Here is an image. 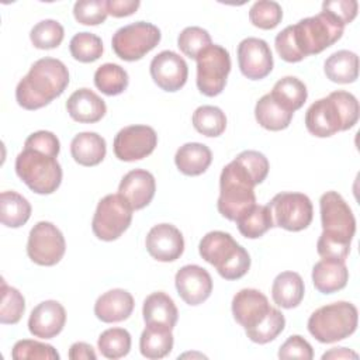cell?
I'll use <instances>...</instances> for the list:
<instances>
[{
  "label": "cell",
  "instance_id": "obj_17",
  "mask_svg": "<svg viewBox=\"0 0 360 360\" xmlns=\"http://www.w3.org/2000/svg\"><path fill=\"white\" fill-rule=\"evenodd\" d=\"M271 309L267 297L256 288H242L232 298L233 318L245 330L257 326Z\"/></svg>",
  "mask_w": 360,
  "mask_h": 360
},
{
  "label": "cell",
  "instance_id": "obj_5",
  "mask_svg": "<svg viewBox=\"0 0 360 360\" xmlns=\"http://www.w3.org/2000/svg\"><path fill=\"white\" fill-rule=\"evenodd\" d=\"M256 181L245 166L233 159L221 172L217 208L222 217L236 221L256 204Z\"/></svg>",
  "mask_w": 360,
  "mask_h": 360
},
{
  "label": "cell",
  "instance_id": "obj_10",
  "mask_svg": "<svg viewBox=\"0 0 360 360\" xmlns=\"http://www.w3.org/2000/svg\"><path fill=\"white\" fill-rule=\"evenodd\" d=\"M160 30L146 21H136L121 27L111 39V46L118 58L127 62L139 60L159 42Z\"/></svg>",
  "mask_w": 360,
  "mask_h": 360
},
{
  "label": "cell",
  "instance_id": "obj_36",
  "mask_svg": "<svg viewBox=\"0 0 360 360\" xmlns=\"http://www.w3.org/2000/svg\"><path fill=\"white\" fill-rule=\"evenodd\" d=\"M194 128L205 136H219L226 128L225 112L215 105H201L193 112Z\"/></svg>",
  "mask_w": 360,
  "mask_h": 360
},
{
  "label": "cell",
  "instance_id": "obj_2",
  "mask_svg": "<svg viewBox=\"0 0 360 360\" xmlns=\"http://www.w3.org/2000/svg\"><path fill=\"white\" fill-rule=\"evenodd\" d=\"M322 233L316 242L321 257L346 260L356 233V219L343 197L336 191H326L319 198Z\"/></svg>",
  "mask_w": 360,
  "mask_h": 360
},
{
  "label": "cell",
  "instance_id": "obj_24",
  "mask_svg": "<svg viewBox=\"0 0 360 360\" xmlns=\"http://www.w3.org/2000/svg\"><path fill=\"white\" fill-rule=\"evenodd\" d=\"M349 270L345 260L322 257L312 267V283L322 294H333L346 287Z\"/></svg>",
  "mask_w": 360,
  "mask_h": 360
},
{
  "label": "cell",
  "instance_id": "obj_26",
  "mask_svg": "<svg viewBox=\"0 0 360 360\" xmlns=\"http://www.w3.org/2000/svg\"><path fill=\"white\" fill-rule=\"evenodd\" d=\"M70 153L76 163L96 166L105 158L107 145L104 138L96 132H80L70 142Z\"/></svg>",
  "mask_w": 360,
  "mask_h": 360
},
{
  "label": "cell",
  "instance_id": "obj_52",
  "mask_svg": "<svg viewBox=\"0 0 360 360\" xmlns=\"http://www.w3.org/2000/svg\"><path fill=\"white\" fill-rule=\"evenodd\" d=\"M357 353L353 352V350H349L346 347H333L328 352H325L322 354V359L326 360V359H357Z\"/></svg>",
  "mask_w": 360,
  "mask_h": 360
},
{
  "label": "cell",
  "instance_id": "obj_45",
  "mask_svg": "<svg viewBox=\"0 0 360 360\" xmlns=\"http://www.w3.org/2000/svg\"><path fill=\"white\" fill-rule=\"evenodd\" d=\"M73 15L83 25L103 24L108 15L105 0H79L73 6Z\"/></svg>",
  "mask_w": 360,
  "mask_h": 360
},
{
  "label": "cell",
  "instance_id": "obj_8",
  "mask_svg": "<svg viewBox=\"0 0 360 360\" xmlns=\"http://www.w3.org/2000/svg\"><path fill=\"white\" fill-rule=\"evenodd\" d=\"M15 173L37 194H52L62 181L56 158L31 148H24L15 158Z\"/></svg>",
  "mask_w": 360,
  "mask_h": 360
},
{
  "label": "cell",
  "instance_id": "obj_30",
  "mask_svg": "<svg viewBox=\"0 0 360 360\" xmlns=\"http://www.w3.org/2000/svg\"><path fill=\"white\" fill-rule=\"evenodd\" d=\"M139 349L146 359L166 357L173 349L172 329L160 325H146L139 339Z\"/></svg>",
  "mask_w": 360,
  "mask_h": 360
},
{
  "label": "cell",
  "instance_id": "obj_21",
  "mask_svg": "<svg viewBox=\"0 0 360 360\" xmlns=\"http://www.w3.org/2000/svg\"><path fill=\"white\" fill-rule=\"evenodd\" d=\"M155 191V177L145 169H134L128 172L118 186V194L129 202L132 210L145 208L152 201Z\"/></svg>",
  "mask_w": 360,
  "mask_h": 360
},
{
  "label": "cell",
  "instance_id": "obj_4",
  "mask_svg": "<svg viewBox=\"0 0 360 360\" xmlns=\"http://www.w3.org/2000/svg\"><path fill=\"white\" fill-rule=\"evenodd\" d=\"M359 111V101L352 93L336 90L309 105L305 112V127L314 136L328 138L353 128Z\"/></svg>",
  "mask_w": 360,
  "mask_h": 360
},
{
  "label": "cell",
  "instance_id": "obj_11",
  "mask_svg": "<svg viewBox=\"0 0 360 360\" xmlns=\"http://www.w3.org/2000/svg\"><path fill=\"white\" fill-rule=\"evenodd\" d=\"M197 87L207 97L222 93L231 72L229 52L221 45H210L197 56Z\"/></svg>",
  "mask_w": 360,
  "mask_h": 360
},
{
  "label": "cell",
  "instance_id": "obj_16",
  "mask_svg": "<svg viewBox=\"0 0 360 360\" xmlns=\"http://www.w3.org/2000/svg\"><path fill=\"white\" fill-rule=\"evenodd\" d=\"M149 70L153 82L165 91L180 90L188 76L186 60L173 51H162L153 56Z\"/></svg>",
  "mask_w": 360,
  "mask_h": 360
},
{
  "label": "cell",
  "instance_id": "obj_43",
  "mask_svg": "<svg viewBox=\"0 0 360 360\" xmlns=\"http://www.w3.org/2000/svg\"><path fill=\"white\" fill-rule=\"evenodd\" d=\"M210 45H212L211 35L201 27H187L177 38V46L190 59H197V56Z\"/></svg>",
  "mask_w": 360,
  "mask_h": 360
},
{
  "label": "cell",
  "instance_id": "obj_34",
  "mask_svg": "<svg viewBox=\"0 0 360 360\" xmlns=\"http://www.w3.org/2000/svg\"><path fill=\"white\" fill-rule=\"evenodd\" d=\"M239 232L249 239L263 236L270 228L274 226L270 208L266 205L255 204L249 211L242 214L236 221Z\"/></svg>",
  "mask_w": 360,
  "mask_h": 360
},
{
  "label": "cell",
  "instance_id": "obj_7",
  "mask_svg": "<svg viewBox=\"0 0 360 360\" xmlns=\"http://www.w3.org/2000/svg\"><path fill=\"white\" fill-rule=\"evenodd\" d=\"M357 308L347 301H338L315 309L308 319V332L321 343L343 340L357 328Z\"/></svg>",
  "mask_w": 360,
  "mask_h": 360
},
{
  "label": "cell",
  "instance_id": "obj_22",
  "mask_svg": "<svg viewBox=\"0 0 360 360\" xmlns=\"http://www.w3.org/2000/svg\"><path fill=\"white\" fill-rule=\"evenodd\" d=\"M66 110L72 120L82 124H94L105 115L107 105L93 90L82 87L69 96Z\"/></svg>",
  "mask_w": 360,
  "mask_h": 360
},
{
  "label": "cell",
  "instance_id": "obj_48",
  "mask_svg": "<svg viewBox=\"0 0 360 360\" xmlns=\"http://www.w3.org/2000/svg\"><path fill=\"white\" fill-rule=\"evenodd\" d=\"M278 357L311 360L314 357V350H312V346L302 336L292 335L280 346Z\"/></svg>",
  "mask_w": 360,
  "mask_h": 360
},
{
  "label": "cell",
  "instance_id": "obj_32",
  "mask_svg": "<svg viewBox=\"0 0 360 360\" xmlns=\"http://www.w3.org/2000/svg\"><path fill=\"white\" fill-rule=\"evenodd\" d=\"M31 217V204L15 191L0 194V221L8 228L22 226Z\"/></svg>",
  "mask_w": 360,
  "mask_h": 360
},
{
  "label": "cell",
  "instance_id": "obj_28",
  "mask_svg": "<svg viewBox=\"0 0 360 360\" xmlns=\"http://www.w3.org/2000/svg\"><path fill=\"white\" fill-rule=\"evenodd\" d=\"M212 162L210 148L200 142H188L180 146L174 155L177 169L186 176L202 174Z\"/></svg>",
  "mask_w": 360,
  "mask_h": 360
},
{
  "label": "cell",
  "instance_id": "obj_41",
  "mask_svg": "<svg viewBox=\"0 0 360 360\" xmlns=\"http://www.w3.org/2000/svg\"><path fill=\"white\" fill-rule=\"evenodd\" d=\"M283 18V8L277 1L259 0L249 10L250 22L262 30L276 28Z\"/></svg>",
  "mask_w": 360,
  "mask_h": 360
},
{
  "label": "cell",
  "instance_id": "obj_35",
  "mask_svg": "<svg viewBox=\"0 0 360 360\" xmlns=\"http://www.w3.org/2000/svg\"><path fill=\"white\" fill-rule=\"evenodd\" d=\"M128 82L127 70L117 63H104L98 66L94 73L96 87L107 96L121 94L127 90Z\"/></svg>",
  "mask_w": 360,
  "mask_h": 360
},
{
  "label": "cell",
  "instance_id": "obj_39",
  "mask_svg": "<svg viewBox=\"0 0 360 360\" xmlns=\"http://www.w3.org/2000/svg\"><path fill=\"white\" fill-rule=\"evenodd\" d=\"M63 35L65 31L60 22L56 20H42L32 27L30 39L38 49H53L62 44Z\"/></svg>",
  "mask_w": 360,
  "mask_h": 360
},
{
  "label": "cell",
  "instance_id": "obj_14",
  "mask_svg": "<svg viewBox=\"0 0 360 360\" xmlns=\"http://www.w3.org/2000/svg\"><path fill=\"white\" fill-rule=\"evenodd\" d=\"M158 145V135L148 125H128L114 138V155L124 162L141 160L149 156Z\"/></svg>",
  "mask_w": 360,
  "mask_h": 360
},
{
  "label": "cell",
  "instance_id": "obj_12",
  "mask_svg": "<svg viewBox=\"0 0 360 360\" xmlns=\"http://www.w3.org/2000/svg\"><path fill=\"white\" fill-rule=\"evenodd\" d=\"M267 207L270 208L274 225L291 232L308 228L314 217L312 202L302 193H278L269 201Z\"/></svg>",
  "mask_w": 360,
  "mask_h": 360
},
{
  "label": "cell",
  "instance_id": "obj_6",
  "mask_svg": "<svg viewBox=\"0 0 360 360\" xmlns=\"http://www.w3.org/2000/svg\"><path fill=\"white\" fill-rule=\"evenodd\" d=\"M200 256L212 264L225 280L243 277L250 267V256L228 232L211 231L198 245Z\"/></svg>",
  "mask_w": 360,
  "mask_h": 360
},
{
  "label": "cell",
  "instance_id": "obj_1",
  "mask_svg": "<svg viewBox=\"0 0 360 360\" xmlns=\"http://www.w3.org/2000/svg\"><path fill=\"white\" fill-rule=\"evenodd\" d=\"M343 28L345 24L336 15L329 11H321L278 32L274 39L276 51L285 62H300L332 46L342 38Z\"/></svg>",
  "mask_w": 360,
  "mask_h": 360
},
{
  "label": "cell",
  "instance_id": "obj_50",
  "mask_svg": "<svg viewBox=\"0 0 360 360\" xmlns=\"http://www.w3.org/2000/svg\"><path fill=\"white\" fill-rule=\"evenodd\" d=\"M141 3L138 0H107V11L112 17H128L134 14Z\"/></svg>",
  "mask_w": 360,
  "mask_h": 360
},
{
  "label": "cell",
  "instance_id": "obj_23",
  "mask_svg": "<svg viewBox=\"0 0 360 360\" xmlns=\"http://www.w3.org/2000/svg\"><path fill=\"white\" fill-rule=\"evenodd\" d=\"M134 297L122 288H112L101 294L94 304V315L105 323L121 322L134 311Z\"/></svg>",
  "mask_w": 360,
  "mask_h": 360
},
{
  "label": "cell",
  "instance_id": "obj_46",
  "mask_svg": "<svg viewBox=\"0 0 360 360\" xmlns=\"http://www.w3.org/2000/svg\"><path fill=\"white\" fill-rule=\"evenodd\" d=\"M238 162H240L245 169L252 174L256 184H260L269 173V160L267 158L257 150H243L236 158Z\"/></svg>",
  "mask_w": 360,
  "mask_h": 360
},
{
  "label": "cell",
  "instance_id": "obj_9",
  "mask_svg": "<svg viewBox=\"0 0 360 360\" xmlns=\"http://www.w3.org/2000/svg\"><path fill=\"white\" fill-rule=\"evenodd\" d=\"M132 211V207L121 194H108L103 197L93 215V233L105 242L118 239L129 228Z\"/></svg>",
  "mask_w": 360,
  "mask_h": 360
},
{
  "label": "cell",
  "instance_id": "obj_42",
  "mask_svg": "<svg viewBox=\"0 0 360 360\" xmlns=\"http://www.w3.org/2000/svg\"><path fill=\"white\" fill-rule=\"evenodd\" d=\"M284 326H285L284 315L278 309L273 308L271 312L264 318V321H262L257 326L249 330H245V333L252 342L264 345L274 340L283 332Z\"/></svg>",
  "mask_w": 360,
  "mask_h": 360
},
{
  "label": "cell",
  "instance_id": "obj_47",
  "mask_svg": "<svg viewBox=\"0 0 360 360\" xmlns=\"http://www.w3.org/2000/svg\"><path fill=\"white\" fill-rule=\"evenodd\" d=\"M24 148H31V149L44 152L46 155H51L53 158H58L60 150V143L58 136L53 132L37 131L25 139Z\"/></svg>",
  "mask_w": 360,
  "mask_h": 360
},
{
  "label": "cell",
  "instance_id": "obj_13",
  "mask_svg": "<svg viewBox=\"0 0 360 360\" xmlns=\"http://www.w3.org/2000/svg\"><path fill=\"white\" fill-rule=\"evenodd\" d=\"M66 250L62 232L48 221L37 222L28 235L27 255L39 266H55L60 262Z\"/></svg>",
  "mask_w": 360,
  "mask_h": 360
},
{
  "label": "cell",
  "instance_id": "obj_25",
  "mask_svg": "<svg viewBox=\"0 0 360 360\" xmlns=\"http://www.w3.org/2000/svg\"><path fill=\"white\" fill-rule=\"evenodd\" d=\"M142 315L145 325H160L173 329L177 323L179 311L170 295L156 291L145 298Z\"/></svg>",
  "mask_w": 360,
  "mask_h": 360
},
{
  "label": "cell",
  "instance_id": "obj_31",
  "mask_svg": "<svg viewBox=\"0 0 360 360\" xmlns=\"http://www.w3.org/2000/svg\"><path fill=\"white\" fill-rule=\"evenodd\" d=\"M270 96L278 105L294 114V111L300 110L307 101L308 91L307 86L300 79L294 76H285L276 82Z\"/></svg>",
  "mask_w": 360,
  "mask_h": 360
},
{
  "label": "cell",
  "instance_id": "obj_15",
  "mask_svg": "<svg viewBox=\"0 0 360 360\" xmlns=\"http://www.w3.org/2000/svg\"><path fill=\"white\" fill-rule=\"evenodd\" d=\"M238 63L242 75L250 80L264 79L273 69V55L264 39L249 37L238 45Z\"/></svg>",
  "mask_w": 360,
  "mask_h": 360
},
{
  "label": "cell",
  "instance_id": "obj_3",
  "mask_svg": "<svg viewBox=\"0 0 360 360\" xmlns=\"http://www.w3.org/2000/svg\"><path fill=\"white\" fill-rule=\"evenodd\" d=\"M69 84L65 63L55 58H41L15 87V100L25 110H38L59 97Z\"/></svg>",
  "mask_w": 360,
  "mask_h": 360
},
{
  "label": "cell",
  "instance_id": "obj_27",
  "mask_svg": "<svg viewBox=\"0 0 360 360\" xmlns=\"http://www.w3.org/2000/svg\"><path fill=\"white\" fill-rule=\"evenodd\" d=\"M305 287L301 276L295 271H283L277 274L271 285V297L276 305L291 309L301 304Z\"/></svg>",
  "mask_w": 360,
  "mask_h": 360
},
{
  "label": "cell",
  "instance_id": "obj_29",
  "mask_svg": "<svg viewBox=\"0 0 360 360\" xmlns=\"http://www.w3.org/2000/svg\"><path fill=\"white\" fill-rule=\"evenodd\" d=\"M323 70L326 77L333 83H353L359 76V56L346 49L333 52L325 60Z\"/></svg>",
  "mask_w": 360,
  "mask_h": 360
},
{
  "label": "cell",
  "instance_id": "obj_40",
  "mask_svg": "<svg viewBox=\"0 0 360 360\" xmlns=\"http://www.w3.org/2000/svg\"><path fill=\"white\" fill-rule=\"evenodd\" d=\"M25 311V300L22 294L6 284L1 280V304H0V322L4 325L17 323Z\"/></svg>",
  "mask_w": 360,
  "mask_h": 360
},
{
  "label": "cell",
  "instance_id": "obj_44",
  "mask_svg": "<svg viewBox=\"0 0 360 360\" xmlns=\"http://www.w3.org/2000/svg\"><path fill=\"white\" fill-rule=\"evenodd\" d=\"M11 357L14 360H24V359H39V360H58L59 353L53 346L31 340V339H22L15 342L11 350Z\"/></svg>",
  "mask_w": 360,
  "mask_h": 360
},
{
  "label": "cell",
  "instance_id": "obj_33",
  "mask_svg": "<svg viewBox=\"0 0 360 360\" xmlns=\"http://www.w3.org/2000/svg\"><path fill=\"white\" fill-rule=\"evenodd\" d=\"M292 112L284 110L281 105H278L270 93L264 94L263 97L259 98L255 107V117L256 121L266 129L269 131H281L285 129L291 120H292Z\"/></svg>",
  "mask_w": 360,
  "mask_h": 360
},
{
  "label": "cell",
  "instance_id": "obj_51",
  "mask_svg": "<svg viewBox=\"0 0 360 360\" xmlns=\"http://www.w3.org/2000/svg\"><path fill=\"white\" fill-rule=\"evenodd\" d=\"M69 359L70 360H96L97 354L94 349L84 342H76L69 349Z\"/></svg>",
  "mask_w": 360,
  "mask_h": 360
},
{
  "label": "cell",
  "instance_id": "obj_18",
  "mask_svg": "<svg viewBox=\"0 0 360 360\" xmlns=\"http://www.w3.org/2000/svg\"><path fill=\"white\" fill-rule=\"evenodd\" d=\"M174 284L177 294L188 305L202 304L212 292V278L210 273L197 264L183 266L176 273Z\"/></svg>",
  "mask_w": 360,
  "mask_h": 360
},
{
  "label": "cell",
  "instance_id": "obj_37",
  "mask_svg": "<svg viewBox=\"0 0 360 360\" xmlns=\"http://www.w3.org/2000/svg\"><path fill=\"white\" fill-rule=\"evenodd\" d=\"M100 353L107 359H121L131 350V335L124 328H110L101 332L97 340Z\"/></svg>",
  "mask_w": 360,
  "mask_h": 360
},
{
  "label": "cell",
  "instance_id": "obj_49",
  "mask_svg": "<svg viewBox=\"0 0 360 360\" xmlns=\"http://www.w3.org/2000/svg\"><path fill=\"white\" fill-rule=\"evenodd\" d=\"M359 3L356 0H333L323 1L322 11H329L336 15L345 25L350 24L357 15Z\"/></svg>",
  "mask_w": 360,
  "mask_h": 360
},
{
  "label": "cell",
  "instance_id": "obj_38",
  "mask_svg": "<svg viewBox=\"0 0 360 360\" xmlns=\"http://www.w3.org/2000/svg\"><path fill=\"white\" fill-rule=\"evenodd\" d=\"M70 55L83 63H90L97 60L103 55V41L100 37L91 32L75 34L69 42Z\"/></svg>",
  "mask_w": 360,
  "mask_h": 360
},
{
  "label": "cell",
  "instance_id": "obj_19",
  "mask_svg": "<svg viewBox=\"0 0 360 360\" xmlns=\"http://www.w3.org/2000/svg\"><path fill=\"white\" fill-rule=\"evenodd\" d=\"M148 253L158 262H174L184 252L181 232L172 224H158L145 239Z\"/></svg>",
  "mask_w": 360,
  "mask_h": 360
},
{
  "label": "cell",
  "instance_id": "obj_20",
  "mask_svg": "<svg viewBox=\"0 0 360 360\" xmlns=\"http://www.w3.org/2000/svg\"><path fill=\"white\" fill-rule=\"evenodd\" d=\"M66 322L63 305L55 300L42 301L30 314L28 330L35 338L52 339L59 335Z\"/></svg>",
  "mask_w": 360,
  "mask_h": 360
}]
</instances>
